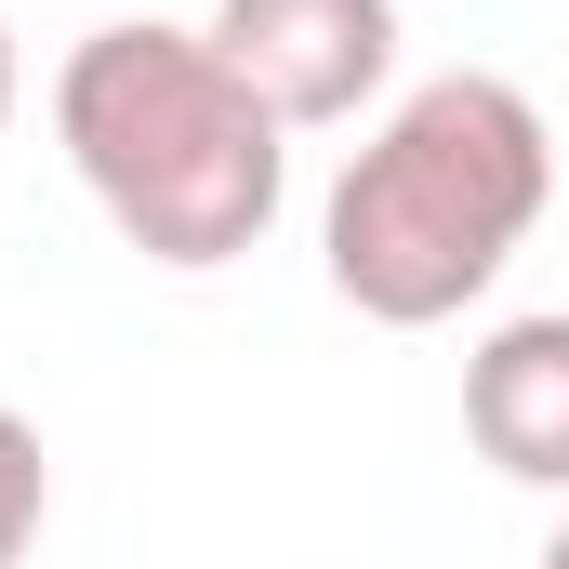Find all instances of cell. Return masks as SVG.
I'll list each match as a JSON object with an SVG mask.
<instances>
[{
	"label": "cell",
	"instance_id": "1",
	"mask_svg": "<svg viewBox=\"0 0 569 569\" xmlns=\"http://www.w3.org/2000/svg\"><path fill=\"white\" fill-rule=\"evenodd\" d=\"M543 199H557V120L503 67H450L398 93L371 146L331 172L318 266L371 331H437L530 252Z\"/></svg>",
	"mask_w": 569,
	"mask_h": 569
},
{
	"label": "cell",
	"instance_id": "2",
	"mask_svg": "<svg viewBox=\"0 0 569 569\" xmlns=\"http://www.w3.org/2000/svg\"><path fill=\"white\" fill-rule=\"evenodd\" d=\"M53 146L93 186V212L133 239L146 266L212 279L279 226L291 133L279 107L212 53V27H93L53 67Z\"/></svg>",
	"mask_w": 569,
	"mask_h": 569
},
{
	"label": "cell",
	"instance_id": "3",
	"mask_svg": "<svg viewBox=\"0 0 569 569\" xmlns=\"http://www.w3.org/2000/svg\"><path fill=\"white\" fill-rule=\"evenodd\" d=\"M212 53L279 107V133H331L398 80V0H212Z\"/></svg>",
	"mask_w": 569,
	"mask_h": 569
},
{
	"label": "cell",
	"instance_id": "4",
	"mask_svg": "<svg viewBox=\"0 0 569 569\" xmlns=\"http://www.w3.org/2000/svg\"><path fill=\"white\" fill-rule=\"evenodd\" d=\"M463 437H477L490 477L569 503V305L503 318V331L463 358Z\"/></svg>",
	"mask_w": 569,
	"mask_h": 569
},
{
	"label": "cell",
	"instance_id": "5",
	"mask_svg": "<svg viewBox=\"0 0 569 569\" xmlns=\"http://www.w3.org/2000/svg\"><path fill=\"white\" fill-rule=\"evenodd\" d=\"M40 517H53V450H40V425L0 398V569L40 557Z\"/></svg>",
	"mask_w": 569,
	"mask_h": 569
},
{
	"label": "cell",
	"instance_id": "6",
	"mask_svg": "<svg viewBox=\"0 0 569 569\" xmlns=\"http://www.w3.org/2000/svg\"><path fill=\"white\" fill-rule=\"evenodd\" d=\"M13 80H27V67H13V13H0V120H13Z\"/></svg>",
	"mask_w": 569,
	"mask_h": 569
},
{
	"label": "cell",
	"instance_id": "7",
	"mask_svg": "<svg viewBox=\"0 0 569 569\" xmlns=\"http://www.w3.org/2000/svg\"><path fill=\"white\" fill-rule=\"evenodd\" d=\"M543 569H569V517H557V530H543Z\"/></svg>",
	"mask_w": 569,
	"mask_h": 569
}]
</instances>
